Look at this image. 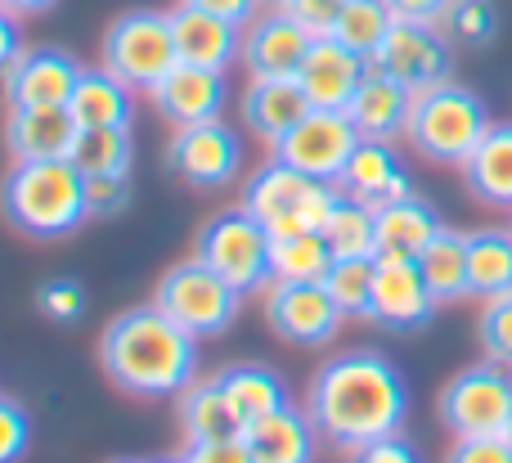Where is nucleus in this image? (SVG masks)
<instances>
[{"label": "nucleus", "mask_w": 512, "mask_h": 463, "mask_svg": "<svg viewBox=\"0 0 512 463\" xmlns=\"http://www.w3.org/2000/svg\"><path fill=\"white\" fill-rule=\"evenodd\" d=\"M301 410L310 414L315 432L342 455L360 446L405 432L409 419V383L382 351L355 347L337 351L315 369Z\"/></svg>", "instance_id": "f257e3e1"}, {"label": "nucleus", "mask_w": 512, "mask_h": 463, "mask_svg": "<svg viewBox=\"0 0 512 463\" xmlns=\"http://www.w3.org/2000/svg\"><path fill=\"white\" fill-rule=\"evenodd\" d=\"M99 369L126 396L167 401L198 378V338L158 306H131L99 333Z\"/></svg>", "instance_id": "f03ea898"}, {"label": "nucleus", "mask_w": 512, "mask_h": 463, "mask_svg": "<svg viewBox=\"0 0 512 463\" xmlns=\"http://www.w3.org/2000/svg\"><path fill=\"white\" fill-rule=\"evenodd\" d=\"M0 216L14 234L36 243H59L90 221L86 176L72 158L14 162L0 180Z\"/></svg>", "instance_id": "7ed1b4c3"}, {"label": "nucleus", "mask_w": 512, "mask_h": 463, "mask_svg": "<svg viewBox=\"0 0 512 463\" xmlns=\"http://www.w3.org/2000/svg\"><path fill=\"white\" fill-rule=\"evenodd\" d=\"M490 108L463 81H441L414 95V113L405 126V144L432 167H463L490 131Z\"/></svg>", "instance_id": "20e7f679"}, {"label": "nucleus", "mask_w": 512, "mask_h": 463, "mask_svg": "<svg viewBox=\"0 0 512 463\" xmlns=\"http://www.w3.org/2000/svg\"><path fill=\"white\" fill-rule=\"evenodd\" d=\"M337 198H342V189L333 180H315L279 158H265L243 180V207L270 230V239L301 234V230H324Z\"/></svg>", "instance_id": "39448f33"}, {"label": "nucleus", "mask_w": 512, "mask_h": 463, "mask_svg": "<svg viewBox=\"0 0 512 463\" xmlns=\"http://www.w3.org/2000/svg\"><path fill=\"white\" fill-rule=\"evenodd\" d=\"M176 41H171V14L167 9H122L104 27L99 41V68H108L122 86L135 95H153L162 77L176 68Z\"/></svg>", "instance_id": "423d86ee"}, {"label": "nucleus", "mask_w": 512, "mask_h": 463, "mask_svg": "<svg viewBox=\"0 0 512 463\" xmlns=\"http://www.w3.org/2000/svg\"><path fill=\"white\" fill-rule=\"evenodd\" d=\"M153 306L167 311L180 329L194 333V338L203 342V338L230 333V324L239 320V311H243V293L230 284V279L216 275L212 266L189 257V261H176V266L158 279Z\"/></svg>", "instance_id": "0eeeda50"}, {"label": "nucleus", "mask_w": 512, "mask_h": 463, "mask_svg": "<svg viewBox=\"0 0 512 463\" xmlns=\"http://www.w3.org/2000/svg\"><path fill=\"white\" fill-rule=\"evenodd\" d=\"M436 419L450 437H508L512 369L495 365V360L459 369L436 396Z\"/></svg>", "instance_id": "6e6552de"}, {"label": "nucleus", "mask_w": 512, "mask_h": 463, "mask_svg": "<svg viewBox=\"0 0 512 463\" xmlns=\"http://www.w3.org/2000/svg\"><path fill=\"white\" fill-rule=\"evenodd\" d=\"M194 257L212 266L221 279H230L243 297L256 288H270V230L243 203L207 216V225L194 239Z\"/></svg>", "instance_id": "1a4fd4ad"}, {"label": "nucleus", "mask_w": 512, "mask_h": 463, "mask_svg": "<svg viewBox=\"0 0 512 463\" xmlns=\"http://www.w3.org/2000/svg\"><path fill=\"white\" fill-rule=\"evenodd\" d=\"M162 162L189 189H225L243 171V140L221 117L198 122V126H176Z\"/></svg>", "instance_id": "9d476101"}, {"label": "nucleus", "mask_w": 512, "mask_h": 463, "mask_svg": "<svg viewBox=\"0 0 512 463\" xmlns=\"http://www.w3.org/2000/svg\"><path fill=\"white\" fill-rule=\"evenodd\" d=\"M369 68L387 72V77H396L400 86H409L418 95V90H427V86L450 81L454 45L436 23H400L396 18L391 32L382 36L378 54L369 59Z\"/></svg>", "instance_id": "9b49d317"}, {"label": "nucleus", "mask_w": 512, "mask_h": 463, "mask_svg": "<svg viewBox=\"0 0 512 463\" xmlns=\"http://www.w3.org/2000/svg\"><path fill=\"white\" fill-rule=\"evenodd\" d=\"M360 149V131L351 126L346 113H328V108H310L288 135L270 149V158L288 162V167L306 171L315 180H333L346 171L351 153Z\"/></svg>", "instance_id": "f8f14e48"}, {"label": "nucleus", "mask_w": 512, "mask_h": 463, "mask_svg": "<svg viewBox=\"0 0 512 463\" xmlns=\"http://www.w3.org/2000/svg\"><path fill=\"white\" fill-rule=\"evenodd\" d=\"M265 324L288 347L319 351L328 342H337L346 315L337 311L324 284H270L265 288Z\"/></svg>", "instance_id": "ddd939ff"}, {"label": "nucleus", "mask_w": 512, "mask_h": 463, "mask_svg": "<svg viewBox=\"0 0 512 463\" xmlns=\"http://www.w3.org/2000/svg\"><path fill=\"white\" fill-rule=\"evenodd\" d=\"M81 72L86 68L59 45H27L0 77V95L5 108H68Z\"/></svg>", "instance_id": "4468645a"}, {"label": "nucleus", "mask_w": 512, "mask_h": 463, "mask_svg": "<svg viewBox=\"0 0 512 463\" xmlns=\"http://www.w3.org/2000/svg\"><path fill=\"white\" fill-rule=\"evenodd\" d=\"M436 297L427 288L418 261H396V257H378V279H373V306H369V324L387 333H418L432 324L436 315Z\"/></svg>", "instance_id": "2eb2a0df"}, {"label": "nucleus", "mask_w": 512, "mask_h": 463, "mask_svg": "<svg viewBox=\"0 0 512 463\" xmlns=\"http://www.w3.org/2000/svg\"><path fill=\"white\" fill-rule=\"evenodd\" d=\"M315 36L288 14V9L265 5L261 14L243 27V68L248 77H297L301 59L310 54Z\"/></svg>", "instance_id": "dca6fc26"}, {"label": "nucleus", "mask_w": 512, "mask_h": 463, "mask_svg": "<svg viewBox=\"0 0 512 463\" xmlns=\"http://www.w3.org/2000/svg\"><path fill=\"white\" fill-rule=\"evenodd\" d=\"M153 108L162 122L171 126H198L212 122L230 104V77L212 68H194V63H176L167 77L153 86Z\"/></svg>", "instance_id": "f3484780"}, {"label": "nucleus", "mask_w": 512, "mask_h": 463, "mask_svg": "<svg viewBox=\"0 0 512 463\" xmlns=\"http://www.w3.org/2000/svg\"><path fill=\"white\" fill-rule=\"evenodd\" d=\"M364 77H369V59L337 45L333 36H319L297 68V86L306 90L310 108H328V113H346Z\"/></svg>", "instance_id": "a211bd4d"}, {"label": "nucleus", "mask_w": 512, "mask_h": 463, "mask_svg": "<svg viewBox=\"0 0 512 463\" xmlns=\"http://www.w3.org/2000/svg\"><path fill=\"white\" fill-rule=\"evenodd\" d=\"M337 189L346 198L364 207H387L396 198H409L414 194V176H409L405 158L396 153V144H382V140H360V149L351 153L346 171L337 176Z\"/></svg>", "instance_id": "6ab92c4d"}, {"label": "nucleus", "mask_w": 512, "mask_h": 463, "mask_svg": "<svg viewBox=\"0 0 512 463\" xmlns=\"http://www.w3.org/2000/svg\"><path fill=\"white\" fill-rule=\"evenodd\" d=\"M171 14V41H176V59L194 63V68H212V72H230L243 59V27L225 23L216 14L203 9L176 5Z\"/></svg>", "instance_id": "aec40b11"}, {"label": "nucleus", "mask_w": 512, "mask_h": 463, "mask_svg": "<svg viewBox=\"0 0 512 463\" xmlns=\"http://www.w3.org/2000/svg\"><path fill=\"white\" fill-rule=\"evenodd\" d=\"M409 113H414V90L400 86L396 77H387L378 68H369V77L360 81V90L346 104V117L360 131V140H382V144H396L405 135Z\"/></svg>", "instance_id": "412c9836"}, {"label": "nucleus", "mask_w": 512, "mask_h": 463, "mask_svg": "<svg viewBox=\"0 0 512 463\" xmlns=\"http://www.w3.org/2000/svg\"><path fill=\"white\" fill-rule=\"evenodd\" d=\"M239 113H243L248 135H256L261 144L274 149V144L310 113V99H306V90L297 86V77H248Z\"/></svg>", "instance_id": "4be33fe9"}, {"label": "nucleus", "mask_w": 512, "mask_h": 463, "mask_svg": "<svg viewBox=\"0 0 512 463\" xmlns=\"http://www.w3.org/2000/svg\"><path fill=\"white\" fill-rule=\"evenodd\" d=\"M77 117L72 108H9L5 117V144L14 162H45L68 158L77 144Z\"/></svg>", "instance_id": "5701e85b"}, {"label": "nucleus", "mask_w": 512, "mask_h": 463, "mask_svg": "<svg viewBox=\"0 0 512 463\" xmlns=\"http://www.w3.org/2000/svg\"><path fill=\"white\" fill-rule=\"evenodd\" d=\"M463 185L481 207L512 212V122H495L463 162Z\"/></svg>", "instance_id": "b1692460"}, {"label": "nucleus", "mask_w": 512, "mask_h": 463, "mask_svg": "<svg viewBox=\"0 0 512 463\" xmlns=\"http://www.w3.org/2000/svg\"><path fill=\"white\" fill-rule=\"evenodd\" d=\"M315 437L319 432L310 414L297 405H283V410L265 414L261 423L243 428V441L256 463H315Z\"/></svg>", "instance_id": "393cba45"}, {"label": "nucleus", "mask_w": 512, "mask_h": 463, "mask_svg": "<svg viewBox=\"0 0 512 463\" xmlns=\"http://www.w3.org/2000/svg\"><path fill=\"white\" fill-rule=\"evenodd\" d=\"M441 234V216L427 198L409 194L396 203L378 207V257H396V261H418V252Z\"/></svg>", "instance_id": "a878e982"}, {"label": "nucleus", "mask_w": 512, "mask_h": 463, "mask_svg": "<svg viewBox=\"0 0 512 463\" xmlns=\"http://www.w3.org/2000/svg\"><path fill=\"white\" fill-rule=\"evenodd\" d=\"M212 378H216V387H221L230 414L239 419V428H252V423H261L265 414L292 405L283 378L265 365H225L221 374H212Z\"/></svg>", "instance_id": "bb28decb"}, {"label": "nucleus", "mask_w": 512, "mask_h": 463, "mask_svg": "<svg viewBox=\"0 0 512 463\" xmlns=\"http://www.w3.org/2000/svg\"><path fill=\"white\" fill-rule=\"evenodd\" d=\"M72 117L77 126H135V90L122 86L108 68H86L72 90Z\"/></svg>", "instance_id": "cd10ccee"}, {"label": "nucleus", "mask_w": 512, "mask_h": 463, "mask_svg": "<svg viewBox=\"0 0 512 463\" xmlns=\"http://www.w3.org/2000/svg\"><path fill=\"white\" fill-rule=\"evenodd\" d=\"M512 293V230L481 225L468 230V297H504Z\"/></svg>", "instance_id": "c85d7f7f"}, {"label": "nucleus", "mask_w": 512, "mask_h": 463, "mask_svg": "<svg viewBox=\"0 0 512 463\" xmlns=\"http://www.w3.org/2000/svg\"><path fill=\"white\" fill-rule=\"evenodd\" d=\"M333 261L337 257L324 230L279 234V239H270V284H324Z\"/></svg>", "instance_id": "c756f323"}, {"label": "nucleus", "mask_w": 512, "mask_h": 463, "mask_svg": "<svg viewBox=\"0 0 512 463\" xmlns=\"http://www.w3.org/2000/svg\"><path fill=\"white\" fill-rule=\"evenodd\" d=\"M418 270L441 306L463 302L468 297V234L441 225V234L418 252Z\"/></svg>", "instance_id": "7c9ffc66"}, {"label": "nucleus", "mask_w": 512, "mask_h": 463, "mask_svg": "<svg viewBox=\"0 0 512 463\" xmlns=\"http://www.w3.org/2000/svg\"><path fill=\"white\" fill-rule=\"evenodd\" d=\"M176 419H180L185 441H216V437L243 432L239 419L230 414V405H225L216 378H194V383L176 396Z\"/></svg>", "instance_id": "2f4dec72"}, {"label": "nucleus", "mask_w": 512, "mask_h": 463, "mask_svg": "<svg viewBox=\"0 0 512 463\" xmlns=\"http://www.w3.org/2000/svg\"><path fill=\"white\" fill-rule=\"evenodd\" d=\"M68 158L81 176H131L135 126H86V131H77Z\"/></svg>", "instance_id": "473e14b6"}, {"label": "nucleus", "mask_w": 512, "mask_h": 463, "mask_svg": "<svg viewBox=\"0 0 512 463\" xmlns=\"http://www.w3.org/2000/svg\"><path fill=\"white\" fill-rule=\"evenodd\" d=\"M324 239L333 257H378V212L342 194L324 221Z\"/></svg>", "instance_id": "72a5a7b5"}, {"label": "nucleus", "mask_w": 512, "mask_h": 463, "mask_svg": "<svg viewBox=\"0 0 512 463\" xmlns=\"http://www.w3.org/2000/svg\"><path fill=\"white\" fill-rule=\"evenodd\" d=\"M373 279H378V257H337L324 275V288L346 320H369Z\"/></svg>", "instance_id": "f704fd0d"}, {"label": "nucleus", "mask_w": 512, "mask_h": 463, "mask_svg": "<svg viewBox=\"0 0 512 463\" xmlns=\"http://www.w3.org/2000/svg\"><path fill=\"white\" fill-rule=\"evenodd\" d=\"M391 23H396V18H391L387 0H346L337 23H333V41L346 45V50H355L360 59H373L382 36L391 32Z\"/></svg>", "instance_id": "c9c22d12"}, {"label": "nucleus", "mask_w": 512, "mask_h": 463, "mask_svg": "<svg viewBox=\"0 0 512 463\" xmlns=\"http://www.w3.org/2000/svg\"><path fill=\"white\" fill-rule=\"evenodd\" d=\"M441 32L450 36L454 50H490L499 36V5L495 0H450Z\"/></svg>", "instance_id": "e433bc0d"}, {"label": "nucleus", "mask_w": 512, "mask_h": 463, "mask_svg": "<svg viewBox=\"0 0 512 463\" xmlns=\"http://www.w3.org/2000/svg\"><path fill=\"white\" fill-rule=\"evenodd\" d=\"M477 342H481V351H486V360H495V365L512 369V293L481 302Z\"/></svg>", "instance_id": "4c0bfd02"}, {"label": "nucleus", "mask_w": 512, "mask_h": 463, "mask_svg": "<svg viewBox=\"0 0 512 463\" xmlns=\"http://www.w3.org/2000/svg\"><path fill=\"white\" fill-rule=\"evenodd\" d=\"M36 311L50 324H77L86 315V288L77 279H45L36 288Z\"/></svg>", "instance_id": "58836bf2"}, {"label": "nucleus", "mask_w": 512, "mask_h": 463, "mask_svg": "<svg viewBox=\"0 0 512 463\" xmlns=\"http://www.w3.org/2000/svg\"><path fill=\"white\" fill-rule=\"evenodd\" d=\"M135 189L131 176H86V207H90V221H108V216H122L131 207Z\"/></svg>", "instance_id": "ea45409f"}, {"label": "nucleus", "mask_w": 512, "mask_h": 463, "mask_svg": "<svg viewBox=\"0 0 512 463\" xmlns=\"http://www.w3.org/2000/svg\"><path fill=\"white\" fill-rule=\"evenodd\" d=\"M32 446V419L23 405L0 396V463H18Z\"/></svg>", "instance_id": "a19ab883"}, {"label": "nucleus", "mask_w": 512, "mask_h": 463, "mask_svg": "<svg viewBox=\"0 0 512 463\" xmlns=\"http://www.w3.org/2000/svg\"><path fill=\"white\" fill-rule=\"evenodd\" d=\"M185 463H256L243 432L234 437H216V441H185Z\"/></svg>", "instance_id": "79ce46f5"}, {"label": "nucleus", "mask_w": 512, "mask_h": 463, "mask_svg": "<svg viewBox=\"0 0 512 463\" xmlns=\"http://www.w3.org/2000/svg\"><path fill=\"white\" fill-rule=\"evenodd\" d=\"M445 463H512V437H454Z\"/></svg>", "instance_id": "37998d69"}, {"label": "nucleus", "mask_w": 512, "mask_h": 463, "mask_svg": "<svg viewBox=\"0 0 512 463\" xmlns=\"http://www.w3.org/2000/svg\"><path fill=\"white\" fill-rule=\"evenodd\" d=\"M342 5L346 0H288V5H279V9H288V14L319 41V36H333V23H337V14H342Z\"/></svg>", "instance_id": "c03bdc74"}, {"label": "nucleus", "mask_w": 512, "mask_h": 463, "mask_svg": "<svg viewBox=\"0 0 512 463\" xmlns=\"http://www.w3.org/2000/svg\"><path fill=\"white\" fill-rule=\"evenodd\" d=\"M351 463H418V450H414V441H409L405 432H396V437H382V441L360 446L351 455Z\"/></svg>", "instance_id": "a18cd8bd"}, {"label": "nucleus", "mask_w": 512, "mask_h": 463, "mask_svg": "<svg viewBox=\"0 0 512 463\" xmlns=\"http://www.w3.org/2000/svg\"><path fill=\"white\" fill-rule=\"evenodd\" d=\"M176 5L203 9V14H216V18H225V23H239V27H248L252 18L265 9V0H176Z\"/></svg>", "instance_id": "49530a36"}, {"label": "nucleus", "mask_w": 512, "mask_h": 463, "mask_svg": "<svg viewBox=\"0 0 512 463\" xmlns=\"http://www.w3.org/2000/svg\"><path fill=\"white\" fill-rule=\"evenodd\" d=\"M387 9H391V18H400V23H436L441 27L450 0H387Z\"/></svg>", "instance_id": "de8ad7c7"}, {"label": "nucleus", "mask_w": 512, "mask_h": 463, "mask_svg": "<svg viewBox=\"0 0 512 463\" xmlns=\"http://www.w3.org/2000/svg\"><path fill=\"white\" fill-rule=\"evenodd\" d=\"M23 50L27 45H23V32H18V18L9 14V9H0V77L14 68V59Z\"/></svg>", "instance_id": "09e8293b"}, {"label": "nucleus", "mask_w": 512, "mask_h": 463, "mask_svg": "<svg viewBox=\"0 0 512 463\" xmlns=\"http://www.w3.org/2000/svg\"><path fill=\"white\" fill-rule=\"evenodd\" d=\"M59 0H0V9H9L14 18H36V14H50Z\"/></svg>", "instance_id": "8fccbe9b"}, {"label": "nucleus", "mask_w": 512, "mask_h": 463, "mask_svg": "<svg viewBox=\"0 0 512 463\" xmlns=\"http://www.w3.org/2000/svg\"><path fill=\"white\" fill-rule=\"evenodd\" d=\"M265 5H274V9H279V5H288V0H265Z\"/></svg>", "instance_id": "3c124183"}, {"label": "nucleus", "mask_w": 512, "mask_h": 463, "mask_svg": "<svg viewBox=\"0 0 512 463\" xmlns=\"http://www.w3.org/2000/svg\"><path fill=\"white\" fill-rule=\"evenodd\" d=\"M153 463H185V459H153Z\"/></svg>", "instance_id": "603ef678"}, {"label": "nucleus", "mask_w": 512, "mask_h": 463, "mask_svg": "<svg viewBox=\"0 0 512 463\" xmlns=\"http://www.w3.org/2000/svg\"><path fill=\"white\" fill-rule=\"evenodd\" d=\"M113 463H144V459H113Z\"/></svg>", "instance_id": "864d4df0"}, {"label": "nucleus", "mask_w": 512, "mask_h": 463, "mask_svg": "<svg viewBox=\"0 0 512 463\" xmlns=\"http://www.w3.org/2000/svg\"><path fill=\"white\" fill-rule=\"evenodd\" d=\"M508 437H512V423H508Z\"/></svg>", "instance_id": "5fc2aeb1"}]
</instances>
